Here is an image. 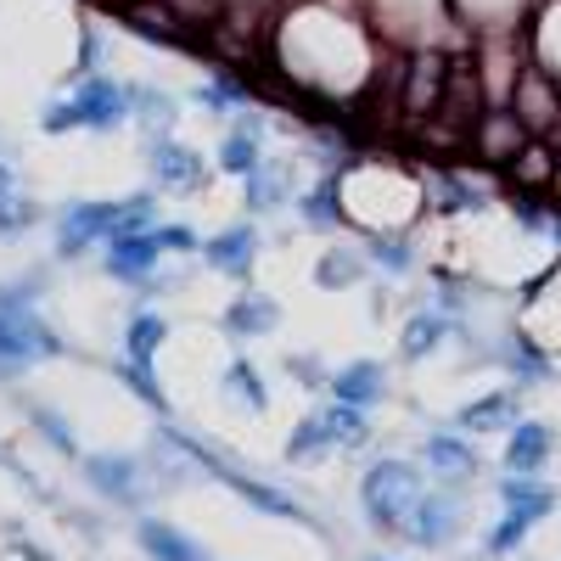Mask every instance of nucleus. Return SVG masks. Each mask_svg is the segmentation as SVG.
I'll use <instances>...</instances> for the list:
<instances>
[{
	"label": "nucleus",
	"instance_id": "nucleus-18",
	"mask_svg": "<svg viewBox=\"0 0 561 561\" xmlns=\"http://www.w3.org/2000/svg\"><path fill=\"white\" fill-rule=\"evenodd\" d=\"M163 337H169V320H163V314H152V309H140V314L129 320V332H124V365L152 370V359H158Z\"/></svg>",
	"mask_w": 561,
	"mask_h": 561
},
{
	"label": "nucleus",
	"instance_id": "nucleus-4",
	"mask_svg": "<svg viewBox=\"0 0 561 561\" xmlns=\"http://www.w3.org/2000/svg\"><path fill=\"white\" fill-rule=\"evenodd\" d=\"M163 438H169L174 449H185V455H192V460L203 466V472H214L219 483H230V489H237L248 505L270 511V517H287V523H314V517H309V511H304L298 500H287L280 489H270V483H259V478H248V472H237V466H230V460H225L214 444H203V438H192V433H174V427H163Z\"/></svg>",
	"mask_w": 561,
	"mask_h": 561
},
{
	"label": "nucleus",
	"instance_id": "nucleus-15",
	"mask_svg": "<svg viewBox=\"0 0 561 561\" xmlns=\"http://www.w3.org/2000/svg\"><path fill=\"white\" fill-rule=\"evenodd\" d=\"M500 505H505V511H517V517H528V523H545L550 511H556V489L539 483V478H523V472H505V483H500Z\"/></svg>",
	"mask_w": 561,
	"mask_h": 561
},
{
	"label": "nucleus",
	"instance_id": "nucleus-25",
	"mask_svg": "<svg viewBox=\"0 0 561 561\" xmlns=\"http://www.w3.org/2000/svg\"><path fill=\"white\" fill-rule=\"evenodd\" d=\"M225 393L237 399V404H248L253 415H259V410H270V393H264V382H259V370H253L248 359H237V365L225 370Z\"/></svg>",
	"mask_w": 561,
	"mask_h": 561
},
{
	"label": "nucleus",
	"instance_id": "nucleus-8",
	"mask_svg": "<svg viewBox=\"0 0 561 561\" xmlns=\"http://www.w3.org/2000/svg\"><path fill=\"white\" fill-rule=\"evenodd\" d=\"M203 259H208L219 275H230V280H248V270H253V259H259V230H253V225H230L225 237L203 242Z\"/></svg>",
	"mask_w": 561,
	"mask_h": 561
},
{
	"label": "nucleus",
	"instance_id": "nucleus-16",
	"mask_svg": "<svg viewBox=\"0 0 561 561\" xmlns=\"http://www.w3.org/2000/svg\"><path fill=\"white\" fill-rule=\"evenodd\" d=\"M135 539H140V550H147L152 561H208L174 523H158V517H140L135 523Z\"/></svg>",
	"mask_w": 561,
	"mask_h": 561
},
{
	"label": "nucleus",
	"instance_id": "nucleus-38",
	"mask_svg": "<svg viewBox=\"0 0 561 561\" xmlns=\"http://www.w3.org/2000/svg\"><path fill=\"white\" fill-rule=\"evenodd\" d=\"M287 370H298V377H304L309 388H320V370H314V359H287Z\"/></svg>",
	"mask_w": 561,
	"mask_h": 561
},
{
	"label": "nucleus",
	"instance_id": "nucleus-26",
	"mask_svg": "<svg viewBox=\"0 0 561 561\" xmlns=\"http://www.w3.org/2000/svg\"><path fill=\"white\" fill-rule=\"evenodd\" d=\"M325 449H337L332 433H325V421H320V415H304L298 427H293V438H287V460H314V455H325Z\"/></svg>",
	"mask_w": 561,
	"mask_h": 561
},
{
	"label": "nucleus",
	"instance_id": "nucleus-34",
	"mask_svg": "<svg viewBox=\"0 0 561 561\" xmlns=\"http://www.w3.org/2000/svg\"><path fill=\"white\" fill-rule=\"evenodd\" d=\"M118 377H124V382H129V388H135L140 399H147V404H152L158 415L169 410V399H163V388H158V377H152V370H135V365H118Z\"/></svg>",
	"mask_w": 561,
	"mask_h": 561
},
{
	"label": "nucleus",
	"instance_id": "nucleus-5",
	"mask_svg": "<svg viewBox=\"0 0 561 561\" xmlns=\"http://www.w3.org/2000/svg\"><path fill=\"white\" fill-rule=\"evenodd\" d=\"M118 237V203H73L57 225V253L79 259L90 242H113Z\"/></svg>",
	"mask_w": 561,
	"mask_h": 561
},
{
	"label": "nucleus",
	"instance_id": "nucleus-12",
	"mask_svg": "<svg viewBox=\"0 0 561 561\" xmlns=\"http://www.w3.org/2000/svg\"><path fill=\"white\" fill-rule=\"evenodd\" d=\"M421 455H427V472L444 478V483H466V478L478 472V449L466 444L460 433H433Z\"/></svg>",
	"mask_w": 561,
	"mask_h": 561
},
{
	"label": "nucleus",
	"instance_id": "nucleus-37",
	"mask_svg": "<svg viewBox=\"0 0 561 561\" xmlns=\"http://www.w3.org/2000/svg\"><path fill=\"white\" fill-rule=\"evenodd\" d=\"M152 237H158V248H163V253H192V248H203L185 225H158Z\"/></svg>",
	"mask_w": 561,
	"mask_h": 561
},
{
	"label": "nucleus",
	"instance_id": "nucleus-32",
	"mask_svg": "<svg viewBox=\"0 0 561 561\" xmlns=\"http://www.w3.org/2000/svg\"><path fill=\"white\" fill-rule=\"evenodd\" d=\"M528 517H517V511H505V517H500V528L489 534V556H511V550H517L523 539H528Z\"/></svg>",
	"mask_w": 561,
	"mask_h": 561
},
{
	"label": "nucleus",
	"instance_id": "nucleus-29",
	"mask_svg": "<svg viewBox=\"0 0 561 561\" xmlns=\"http://www.w3.org/2000/svg\"><path fill=\"white\" fill-rule=\"evenodd\" d=\"M517 118H528L534 129H545L556 118V102H550V90L539 79H523V102H517Z\"/></svg>",
	"mask_w": 561,
	"mask_h": 561
},
{
	"label": "nucleus",
	"instance_id": "nucleus-17",
	"mask_svg": "<svg viewBox=\"0 0 561 561\" xmlns=\"http://www.w3.org/2000/svg\"><path fill=\"white\" fill-rule=\"evenodd\" d=\"M275 320H280L275 298H264V293H242L237 304L225 309V332H230V337H270V332H275Z\"/></svg>",
	"mask_w": 561,
	"mask_h": 561
},
{
	"label": "nucleus",
	"instance_id": "nucleus-40",
	"mask_svg": "<svg viewBox=\"0 0 561 561\" xmlns=\"http://www.w3.org/2000/svg\"><path fill=\"white\" fill-rule=\"evenodd\" d=\"M377 561H382V556H377Z\"/></svg>",
	"mask_w": 561,
	"mask_h": 561
},
{
	"label": "nucleus",
	"instance_id": "nucleus-11",
	"mask_svg": "<svg viewBox=\"0 0 561 561\" xmlns=\"http://www.w3.org/2000/svg\"><path fill=\"white\" fill-rule=\"evenodd\" d=\"M517 393L511 388H500V393H483V399H472L460 415H455V427L460 433H511L517 427Z\"/></svg>",
	"mask_w": 561,
	"mask_h": 561
},
{
	"label": "nucleus",
	"instance_id": "nucleus-33",
	"mask_svg": "<svg viewBox=\"0 0 561 561\" xmlns=\"http://www.w3.org/2000/svg\"><path fill=\"white\" fill-rule=\"evenodd\" d=\"M511 370H517V382H545V377H550L545 354H539L534 343H523V337H517V348H511Z\"/></svg>",
	"mask_w": 561,
	"mask_h": 561
},
{
	"label": "nucleus",
	"instance_id": "nucleus-36",
	"mask_svg": "<svg viewBox=\"0 0 561 561\" xmlns=\"http://www.w3.org/2000/svg\"><path fill=\"white\" fill-rule=\"evenodd\" d=\"M34 427H39L45 438H51V444H57L62 455H79V444H73V433H68V427H62V421H57L51 410H45V404H34Z\"/></svg>",
	"mask_w": 561,
	"mask_h": 561
},
{
	"label": "nucleus",
	"instance_id": "nucleus-14",
	"mask_svg": "<svg viewBox=\"0 0 561 561\" xmlns=\"http://www.w3.org/2000/svg\"><path fill=\"white\" fill-rule=\"evenodd\" d=\"M325 388H332V399H343V404L370 410V404L388 393V377H382V365H377V359H354V365H343Z\"/></svg>",
	"mask_w": 561,
	"mask_h": 561
},
{
	"label": "nucleus",
	"instance_id": "nucleus-35",
	"mask_svg": "<svg viewBox=\"0 0 561 561\" xmlns=\"http://www.w3.org/2000/svg\"><path fill=\"white\" fill-rule=\"evenodd\" d=\"M365 253L377 259L382 270H393V275H399V270H410V248H404V242H393V237H370V248H365Z\"/></svg>",
	"mask_w": 561,
	"mask_h": 561
},
{
	"label": "nucleus",
	"instance_id": "nucleus-23",
	"mask_svg": "<svg viewBox=\"0 0 561 561\" xmlns=\"http://www.w3.org/2000/svg\"><path fill=\"white\" fill-rule=\"evenodd\" d=\"M28 219H34V208L23 203V185H18L12 163H0V237H18Z\"/></svg>",
	"mask_w": 561,
	"mask_h": 561
},
{
	"label": "nucleus",
	"instance_id": "nucleus-6",
	"mask_svg": "<svg viewBox=\"0 0 561 561\" xmlns=\"http://www.w3.org/2000/svg\"><path fill=\"white\" fill-rule=\"evenodd\" d=\"M147 169L158 174V185H169V192H197L203 185V158L185 147V140H174L169 129L147 140Z\"/></svg>",
	"mask_w": 561,
	"mask_h": 561
},
{
	"label": "nucleus",
	"instance_id": "nucleus-9",
	"mask_svg": "<svg viewBox=\"0 0 561 561\" xmlns=\"http://www.w3.org/2000/svg\"><path fill=\"white\" fill-rule=\"evenodd\" d=\"M84 478H90V489H96V494H107L118 505H135L140 500V466L129 455H90L84 460Z\"/></svg>",
	"mask_w": 561,
	"mask_h": 561
},
{
	"label": "nucleus",
	"instance_id": "nucleus-10",
	"mask_svg": "<svg viewBox=\"0 0 561 561\" xmlns=\"http://www.w3.org/2000/svg\"><path fill=\"white\" fill-rule=\"evenodd\" d=\"M550 460V427L545 421H517L505 433V472H523V478H539Z\"/></svg>",
	"mask_w": 561,
	"mask_h": 561
},
{
	"label": "nucleus",
	"instance_id": "nucleus-20",
	"mask_svg": "<svg viewBox=\"0 0 561 561\" xmlns=\"http://www.w3.org/2000/svg\"><path fill=\"white\" fill-rule=\"evenodd\" d=\"M444 337H449V314H438V309H421V314L404 325L399 348H404V359H427Z\"/></svg>",
	"mask_w": 561,
	"mask_h": 561
},
{
	"label": "nucleus",
	"instance_id": "nucleus-2",
	"mask_svg": "<svg viewBox=\"0 0 561 561\" xmlns=\"http://www.w3.org/2000/svg\"><path fill=\"white\" fill-rule=\"evenodd\" d=\"M421 494H427V483H421V472L410 460H377L365 472V483H359L365 523L382 528V534H404V523H410V511H415Z\"/></svg>",
	"mask_w": 561,
	"mask_h": 561
},
{
	"label": "nucleus",
	"instance_id": "nucleus-19",
	"mask_svg": "<svg viewBox=\"0 0 561 561\" xmlns=\"http://www.w3.org/2000/svg\"><path fill=\"white\" fill-rule=\"evenodd\" d=\"M219 169L225 174H253V169H264V140H259V118H248V124H237L225 140H219Z\"/></svg>",
	"mask_w": 561,
	"mask_h": 561
},
{
	"label": "nucleus",
	"instance_id": "nucleus-7",
	"mask_svg": "<svg viewBox=\"0 0 561 561\" xmlns=\"http://www.w3.org/2000/svg\"><path fill=\"white\" fill-rule=\"evenodd\" d=\"M460 534V500L455 494H421L410 523H404V539L421 545V550H438Z\"/></svg>",
	"mask_w": 561,
	"mask_h": 561
},
{
	"label": "nucleus",
	"instance_id": "nucleus-30",
	"mask_svg": "<svg viewBox=\"0 0 561 561\" xmlns=\"http://www.w3.org/2000/svg\"><path fill=\"white\" fill-rule=\"evenodd\" d=\"M197 107H208V113L248 107V90H242L237 79H214V84H203V90H197Z\"/></svg>",
	"mask_w": 561,
	"mask_h": 561
},
{
	"label": "nucleus",
	"instance_id": "nucleus-39",
	"mask_svg": "<svg viewBox=\"0 0 561 561\" xmlns=\"http://www.w3.org/2000/svg\"><path fill=\"white\" fill-rule=\"evenodd\" d=\"M96 57H102V45H96V34L84 28V51H79V62H84V68H96Z\"/></svg>",
	"mask_w": 561,
	"mask_h": 561
},
{
	"label": "nucleus",
	"instance_id": "nucleus-1",
	"mask_svg": "<svg viewBox=\"0 0 561 561\" xmlns=\"http://www.w3.org/2000/svg\"><path fill=\"white\" fill-rule=\"evenodd\" d=\"M39 280L28 287H0V377H23L28 365L62 354V337L34 314Z\"/></svg>",
	"mask_w": 561,
	"mask_h": 561
},
{
	"label": "nucleus",
	"instance_id": "nucleus-24",
	"mask_svg": "<svg viewBox=\"0 0 561 561\" xmlns=\"http://www.w3.org/2000/svg\"><path fill=\"white\" fill-rule=\"evenodd\" d=\"M129 107H135V118L147 124L152 135H158V129H169V124H174V113H180V107L163 96V90H147V84H129Z\"/></svg>",
	"mask_w": 561,
	"mask_h": 561
},
{
	"label": "nucleus",
	"instance_id": "nucleus-22",
	"mask_svg": "<svg viewBox=\"0 0 561 561\" xmlns=\"http://www.w3.org/2000/svg\"><path fill=\"white\" fill-rule=\"evenodd\" d=\"M359 280H365V259L359 253H325L320 264H314V287L320 293H348V287H359Z\"/></svg>",
	"mask_w": 561,
	"mask_h": 561
},
{
	"label": "nucleus",
	"instance_id": "nucleus-3",
	"mask_svg": "<svg viewBox=\"0 0 561 561\" xmlns=\"http://www.w3.org/2000/svg\"><path fill=\"white\" fill-rule=\"evenodd\" d=\"M135 107H129V84H118V79H107V73H84L79 84H73V96L68 102H57V107H45V129H73V124H84V129H118L124 118H129Z\"/></svg>",
	"mask_w": 561,
	"mask_h": 561
},
{
	"label": "nucleus",
	"instance_id": "nucleus-27",
	"mask_svg": "<svg viewBox=\"0 0 561 561\" xmlns=\"http://www.w3.org/2000/svg\"><path fill=\"white\" fill-rule=\"evenodd\" d=\"M242 197H248V208H253V214L280 208V203H287V185H280V169H253V174H248V185H242Z\"/></svg>",
	"mask_w": 561,
	"mask_h": 561
},
{
	"label": "nucleus",
	"instance_id": "nucleus-21",
	"mask_svg": "<svg viewBox=\"0 0 561 561\" xmlns=\"http://www.w3.org/2000/svg\"><path fill=\"white\" fill-rule=\"evenodd\" d=\"M320 421H325V433H332V444H337V449H359V444L370 438V427H365V410H359V404L332 399V404L320 410Z\"/></svg>",
	"mask_w": 561,
	"mask_h": 561
},
{
	"label": "nucleus",
	"instance_id": "nucleus-13",
	"mask_svg": "<svg viewBox=\"0 0 561 561\" xmlns=\"http://www.w3.org/2000/svg\"><path fill=\"white\" fill-rule=\"evenodd\" d=\"M158 237L152 230H140V237H113L107 242V275L113 280H147L152 264H158Z\"/></svg>",
	"mask_w": 561,
	"mask_h": 561
},
{
	"label": "nucleus",
	"instance_id": "nucleus-28",
	"mask_svg": "<svg viewBox=\"0 0 561 561\" xmlns=\"http://www.w3.org/2000/svg\"><path fill=\"white\" fill-rule=\"evenodd\" d=\"M511 152H523V118L517 113H500L483 129V158H511Z\"/></svg>",
	"mask_w": 561,
	"mask_h": 561
},
{
	"label": "nucleus",
	"instance_id": "nucleus-31",
	"mask_svg": "<svg viewBox=\"0 0 561 561\" xmlns=\"http://www.w3.org/2000/svg\"><path fill=\"white\" fill-rule=\"evenodd\" d=\"M298 208H304V219L320 225V230H325V225H337V180H325L320 192H309Z\"/></svg>",
	"mask_w": 561,
	"mask_h": 561
}]
</instances>
